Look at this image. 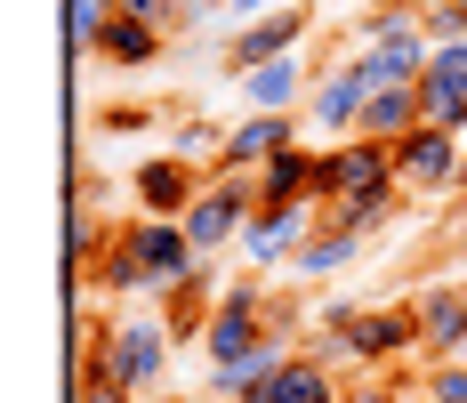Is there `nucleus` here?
Listing matches in <instances>:
<instances>
[{"label":"nucleus","mask_w":467,"mask_h":403,"mask_svg":"<svg viewBox=\"0 0 467 403\" xmlns=\"http://www.w3.org/2000/svg\"><path fill=\"white\" fill-rule=\"evenodd\" d=\"M266 202H315V178H323V154L315 145H282L266 170H250Z\"/></svg>","instance_id":"nucleus-18"},{"label":"nucleus","mask_w":467,"mask_h":403,"mask_svg":"<svg viewBox=\"0 0 467 403\" xmlns=\"http://www.w3.org/2000/svg\"><path fill=\"white\" fill-rule=\"evenodd\" d=\"M282 363H290V331L275 323V339H266V347H250L242 363H218V371H210V396H218V403H250Z\"/></svg>","instance_id":"nucleus-16"},{"label":"nucleus","mask_w":467,"mask_h":403,"mask_svg":"<svg viewBox=\"0 0 467 403\" xmlns=\"http://www.w3.org/2000/svg\"><path fill=\"white\" fill-rule=\"evenodd\" d=\"M290 8H306V0H290Z\"/></svg>","instance_id":"nucleus-35"},{"label":"nucleus","mask_w":467,"mask_h":403,"mask_svg":"<svg viewBox=\"0 0 467 403\" xmlns=\"http://www.w3.org/2000/svg\"><path fill=\"white\" fill-rule=\"evenodd\" d=\"M97 57H105V65H121V73H138V65L161 57V25H145V16H113V25H105V41H97Z\"/></svg>","instance_id":"nucleus-21"},{"label":"nucleus","mask_w":467,"mask_h":403,"mask_svg":"<svg viewBox=\"0 0 467 403\" xmlns=\"http://www.w3.org/2000/svg\"><path fill=\"white\" fill-rule=\"evenodd\" d=\"M411 314H420V347H427L435 363H460V355H467V291L435 282V291L411 299Z\"/></svg>","instance_id":"nucleus-12"},{"label":"nucleus","mask_w":467,"mask_h":403,"mask_svg":"<svg viewBox=\"0 0 467 403\" xmlns=\"http://www.w3.org/2000/svg\"><path fill=\"white\" fill-rule=\"evenodd\" d=\"M347 403H420V396L395 387V379H363V387H347Z\"/></svg>","instance_id":"nucleus-29"},{"label":"nucleus","mask_w":467,"mask_h":403,"mask_svg":"<svg viewBox=\"0 0 467 403\" xmlns=\"http://www.w3.org/2000/svg\"><path fill=\"white\" fill-rule=\"evenodd\" d=\"M266 339H275V323H266V307H258V274L226 282V291L210 299V323H202V355H210V371H218V363H242L250 347H266Z\"/></svg>","instance_id":"nucleus-4"},{"label":"nucleus","mask_w":467,"mask_h":403,"mask_svg":"<svg viewBox=\"0 0 467 403\" xmlns=\"http://www.w3.org/2000/svg\"><path fill=\"white\" fill-rule=\"evenodd\" d=\"M371 8H420V0H371Z\"/></svg>","instance_id":"nucleus-34"},{"label":"nucleus","mask_w":467,"mask_h":403,"mask_svg":"<svg viewBox=\"0 0 467 403\" xmlns=\"http://www.w3.org/2000/svg\"><path fill=\"white\" fill-rule=\"evenodd\" d=\"M113 16H121V0H65V25H73V48H97Z\"/></svg>","instance_id":"nucleus-24"},{"label":"nucleus","mask_w":467,"mask_h":403,"mask_svg":"<svg viewBox=\"0 0 467 403\" xmlns=\"http://www.w3.org/2000/svg\"><path fill=\"white\" fill-rule=\"evenodd\" d=\"M420 25H427V41H435V48L467 41V8H460V0H420Z\"/></svg>","instance_id":"nucleus-25"},{"label":"nucleus","mask_w":467,"mask_h":403,"mask_svg":"<svg viewBox=\"0 0 467 403\" xmlns=\"http://www.w3.org/2000/svg\"><path fill=\"white\" fill-rule=\"evenodd\" d=\"M266 8H275V0H226V16H234V25H250V16H266Z\"/></svg>","instance_id":"nucleus-33"},{"label":"nucleus","mask_w":467,"mask_h":403,"mask_svg":"<svg viewBox=\"0 0 467 403\" xmlns=\"http://www.w3.org/2000/svg\"><path fill=\"white\" fill-rule=\"evenodd\" d=\"M250 403H347V387L330 379V363H323V355H290Z\"/></svg>","instance_id":"nucleus-17"},{"label":"nucleus","mask_w":467,"mask_h":403,"mask_svg":"<svg viewBox=\"0 0 467 403\" xmlns=\"http://www.w3.org/2000/svg\"><path fill=\"white\" fill-rule=\"evenodd\" d=\"M186 267H193L186 226H178V218H138V226H121V234H113V250H105V274H97V282H105L113 299H130V291L161 299Z\"/></svg>","instance_id":"nucleus-2"},{"label":"nucleus","mask_w":467,"mask_h":403,"mask_svg":"<svg viewBox=\"0 0 467 403\" xmlns=\"http://www.w3.org/2000/svg\"><path fill=\"white\" fill-rule=\"evenodd\" d=\"M420 403H427V396H420Z\"/></svg>","instance_id":"nucleus-37"},{"label":"nucleus","mask_w":467,"mask_h":403,"mask_svg":"<svg viewBox=\"0 0 467 403\" xmlns=\"http://www.w3.org/2000/svg\"><path fill=\"white\" fill-rule=\"evenodd\" d=\"M460 145H467V137H460Z\"/></svg>","instance_id":"nucleus-36"},{"label":"nucleus","mask_w":467,"mask_h":403,"mask_svg":"<svg viewBox=\"0 0 467 403\" xmlns=\"http://www.w3.org/2000/svg\"><path fill=\"white\" fill-rule=\"evenodd\" d=\"M363 194H395V145L387 137H338V145H323L315 202H363Z\"/></svg>","instance_id":"nucleus-5"},{"label":"nucleus","mask_w":467,"mask_h":403,"mask_svg":"<svg viewBox=\"0 0 467 403\" xmlns=\"http://www.w3.org/2000/svg\"><path fill=\"white\" fill-rule=\"evenodd\" d=\"M427 57H435V41H427V25H403L395 41H371V48H355V65L371 73V90H420Z\"/></svg>","instance_id":"nucleus-11"},{"label":"nucleus","mask_w":467,"mask_h":403,"mask_svg":"<svg viewBox=\"0 0 467 403\" xmlns=\"http://www.w3.org/2000/svg\"><path fill=\"white\" fill-rule=\"evenodd\" d=\"M363 105H371V73L347 57V65H330L323 81H315V97H306V122H315V137H323V145H338V137H355Z\"/></svg>","instance_id":"nucleus-9"},{"label":"nucleus","mask_w":467,"mask_h":403,"mask_svg":"<svg viewBox=\"0 0 467 403\" xmlns=\"http://www.w3.org/2000/svg\"><path fill=\"white\" fill-rule=\"evenodd\" d=\"M306 25H315V8H266V16H250V25H234L226 33V73H258V65H275V57H298L306 41Z\"/></svg>","instance_id":"nucleus-8"},{"label":"nucleus","mask_w":467,"mask_h":403,"mask_svg":"<svg viewBox=\"0 0 467 403\" xmlns=\"http://www.w3.org/2000/svg\"><path fill=\"white\" fill-rule=\"evenodd\" d=\"M315 81L323 73H306V57H275V65L242 73V97H250V113H306Z\"/></svg>","instance_id":"nucleus-13"},{"label":"nucleus","mask_w":467,"mask_h":403,"mask_svg":"<svg viewBox=\"0 0 467 403\" xmlns=\"http://www.w3.org/2000/svg\"><path fill=\"white\" fill-rule=\"evenodd\" d=\"M420 113H427V130L467 137V41H451V48H435V57H427V73H420Z\"/></svg>","instance_id":"nucleus-10"},{"label":"nucleus","mask_w":467,"mask_h":403,"mask_svg":"<svg viewBox=\"0 0 467 403\" xmlns=\"http://www.w3.org/2000/svg\"><path fill=\"white\" fill-rule=\"evenodd\" d=\"M355 259H363V234H347V226H330V218H323V234H315V242H306V250L290 259V274H306V282H323V274L355 267Z\"/></svg>","instance_id":"nucleus-22"},{"label":"nucleus","mask_w":467,"mask_h":403,"mask_svg":"<svg viewBox=\"0 0 467 403\" xmlns=\"http://www.w3.org/2000/svg\"><path fill=\"white\" fill-rule=\"evenodd\" d=\"M258 202H266V194H258L250 170H218V178L193 194V210L178 218V226H186V242H193V259H218L226 242H242V226L258 218Z\"/></svg>","instance_id":"nucleus-3"},{"label":"nucleus","mask_w":467,"mask_h":403,"mask_svg":"<svg viewBox=\"0 0 467 403\" xmlns=\"http://www.w3.org/2000/svg\"><path fill=\"white\" fill-rule=\"evenodd\" d=\"M460 178H467V145L451 130L395 137V186H403V194H451Z\"/></svg>","instance_id":"nucleus-7"},{"label":"nucleus","mask_w":467,"mask_h":403,"mask_svg":"<svg viewBox=\"0 0 467 403\" xmlns=\"http://www.w3.org/2000/svg\"><path fill=\"white\" fill-rule=\"evenodd\" d=\"M145 122H153L145 105H105V130H145Z\"/></svg>","instance_id":"nucleus-31"},{"label":"nucleus","mask_w":467,"mask_h":403,"mask_svg":"<svg viewBox=\"0 0 467 403\" xmlns=\"http://www.w3.org/2000/svg\"><path fill=\"white\" fill-rule=\"evenodd\" d=\"M395 210H403V186H395V194H363V202H323V218L347 226V234H371V226H387Z\"/></svg>","instance_id":"nucleus-23"},{"label":"nucleus","mask_w":467,"mask_h":403,"mask_svg":"<svg viewBox=\"0 0 467 403\" xmlns=\"http://www.w3.org/2000/svg\"><path fill=\"white\" fill-rule=\"evenodd\" d=\"M315 234H323V202H258V218L242 226V259L250 267H290Z\"/></svg>","instance_id":"nucleus-6"},{"label":"nucleus","mask_w":467,"mask_h":403,"mask_svg":"<svg viewBox=\"0 0 467 403\" xmlns=\"http://www.w3.org/2000/svg\"><path fill=\"white\" fill-rule=\"evenodd\" d=\"M170 347H178V331H170V314H121V323H97V347L81 355V379H105V387H161L170 379Z\"/></svg>","instance_id":"nucleus-1"},{"label":"nucleus","mask_w":467,"mask_h":403,"mask_svg":"<svg viewBox=\"0 0 467 403\" xmlns=\"http://www.w3.org/2000/svg\"><path fill=\"white\" fill-rule=\"evenodd\" d=\"M170 154H178V162H202V154H226V130H210V122H186Z\"/></svg>","instance_id":"nucleus-27"},{"label":"nucleus","mask_w":467,"mask_h":403,"mask_svg":"<svg viewBox=\"0 0 467 403\" xmlns=\"http://www.w3.org/2000/svg\"><path fill=\"white\" fill-rule=\"evenodd\" d=\"M420 396H427V403H467V363H435Z\"/></svg>","instance_id":"nucleus-28"},{"label":"nucleus","mask_w":467,"mask_h":403,"mask_svg":"<svg viewBox=\"0 0 467 403\" xmlns=\"http://www.w3.org/2000/svg\"><path fill=\"white\" fill-rule=\"evenodd\" d=\"M89 202H97V194L81 186V194H73V234H65V274H73V282L105 274V250H113V234L97 226V210H89Z\"/></svg>","instance_id":"nucleus-19"},{"label":"nucleus","mask_w":467,"mask_h":403,"mask_svg":"<svg viewBox=\"0 0 467 403\" xmlns=\"http://www.w3.org/2000/svg\"><path fill=\"white\" fill-rule=\"evenodd\" d=\"M427 130V113H420V90H371V105H363V122H355V137H411Z\"/></svg>","instance_id":"nucleus-20"},{"label":"nucleus","mask_w":467,"mask_h":403,"mask_svg":"<svg viewBox=\"0 0 467 403\" xmlns=\"http://www.w3.org/2000/svg\"><path fill=\"white\" fill-rule=\"evenodd\" d=\"M73 403H138V396H130V387H105V379H81Z\"/></svg>","instance_id":"nucleus-30"},{"label":"nucleus","mask_w":467,"mask_h":403,"mask_svg":"<svg viewBox=\"0 0 467 403\" xmlns=\"http://www.w3.org/2000/svg\"><path fill=\"white\" fill-rule=\"evenodd\" d=\"M121 16H145V25H161V16H170V0H121Z\"/></svg>","instance_id":"nucleus-32"},{"label":"nucleus","mask_w":467,"mask_h":403,"mask_svg":"<svg viewBox=\"0 0 467 403\" xmlns=\"http://www.w3.org/2000/svg\"><path fill=\"white\" fill-rule=\"evenodd\" d=\"M138 202H145V218H186L193 210V162H178V154H153V162H138Z\"/></svg>","instance_id":"nucleus-15"},{"label":"nucleus","mask_w":467,"mask_h":403,"mask_svg":"<svg viewBox=\"0 0 467 403\" xmlns=\"http://www.w3.org/2000/svg\"><path fill=\"white\" fill-rule=\"evenodd\" d=\"M403 25H420V8H363V25H355V48H371V41H395Z\"/></svg>","instance_id":"nucleus-26"},{"label":"nucleus","mask_w":467,"mask_h":403,"mask_svg":"<svg viewBox=\"0 0 467 403\" xmlns=\"http://www.w3.org/2000/svg\"><path fill=\"white\" fill-rule=\"evenodd\" d=\"M290 122H298V113H242V122L226 130L218 170H266L282 145H298V137H290Z\"/></svg>","instance_id":"nucleus-14"}]
</instances>
